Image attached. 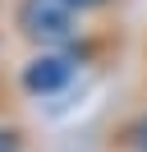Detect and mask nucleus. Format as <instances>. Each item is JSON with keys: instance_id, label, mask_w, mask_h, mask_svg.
Instances as JSON below:
<instances>
[{"instance_id": "f257e3e1", "label": "nucleus", "mask_w": 147, "mask_h": 152, "mask_svg": "<svg viewBox=\"0 0 147 152\" xmlns=\"http://www.w3.org/2000/svg\"><path fill=\"white\" fill-rule=\"evenodd\" d=\"M5 19L14 42L28 51H51V46H74L83 37L87 14L74 0H5Z\"/></svg>"}, {"instance_id": "f03ea898", "label": "nucleus", "mask_w": 147, "mask_h": 152, "mask_svg": "<svg viewBox=\"0 0 147 152\" xmlns=\"http://www.w3.org/2000/svg\"><path fill=\"white\" fill-rule=\"evenodd\" d=\"M78 65H83L78 42H74V46L32 51V56L23 60V69H18V88H23L28 97H55V92H64V88L74 83Z\"/></svg>"}, {"instance_id": "7ed1b4c3", "label": "nucleus", "mask_w": 147, "mask_h": 152, "mask_svg": "<svg viewBox=\"0 0 147 152\" xmlns=\"http://www.w3.org/2000/svg\"><path fill=\"white\" fill-rule=\"evenodd\" d=\"M106 148H110V152H147V106L119 115V120L110 124Z\"/></svg>"}, {"instance_id": "20e7f679", "label": "nucleus", "mask_w": 147, "mask_h": 152, "mask_svg": "<svg viewBox=\"0 0 147 152\" xmlns=\"http://www.w3.org/2000/svg\"><path fill=\"white\" fill-rule=\"evenodd\" d=\"M74 5H78V10L92 19V14H110V10H119L124 0H74Z\"/></svg>"}, {"instance_id": "39448f33", "label": "nucleus", "mask_w": 147, "mask_h": 152, "mask_svg": "<svg viewBox=\"0 0 147 152\" xmlns=\"http://www.w3.org/2000/svg\"><path fill=\"white\" fill-rule=\"evenodd\" d=\"M0 152H23V134L14 124H0Z\"/></svg>"}, {"instance_id": "423d86ee", "label": "nucleus", "mask_w": 147, "mask_h": 152, "mask_svg": "<svg viewBox=\"0 0 147 152\" xmlns=\"http://www.w3.org/2000/svg\"><path fill=\"white\" fill-rule=\"evenodd\" d=\"M0 10H5V0H0Z\"/></svg>"}]
</instances>
